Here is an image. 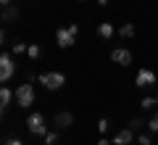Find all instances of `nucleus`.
Segmentation results:
<instances>
[{"mask_svg": "<svg viewBox=\"0 0 158 145\" xmlns=\"http://www.w3.org/2000/svg\"><path fill=\"white\" fill-rule=\"evenodd\" d=\"M118 37H124V40L135 37V27H132V24H121V27H118Z\"/></svg>", "mask_w": 158, "mask_h": 145, "instance_id": "13", "label": "nucleus"}, {"mask_svg": "<svg viewBox=\"0 0 158 145\" xmlns=\"http://www.w3.org/2000/svg\"><path fill=\"white\" fill-rule=\"evenodd\" d=\"M16 106L19 108H32L34 106V87L32 84H19L16 87Z\"/></svg>", "mask_w": 158, "mask_h": 145, "instance_id": "3", "label": "nucleus"}, {"mask_svg": "<svg viewBox=\"0 0 158 145\" xmlns=\"http://www.w3.org/2000/svg\"><path fill=\"white\" fill-rule=\"evenodd\" d=\"M135 82H137V87H153V84H156V71H150V69H140L137 77H135Z\"/></svg>", "mask_w": 158, "mask_h": 145, "instance_id": "6", "label": "nucleus"}, {"mask_svg": "<svg viewBox=\"0 0 158 145\" xmlns=\"http://www.w3.org/2000/svg\"><path fill=\"white\" fill-rule=\"evenodd\" d=\"M0 19H3V24H13V21L19 19V8L13 6V3H11V6H3V13H0Z\"/></svg>", "mask_w": 158, "mask_h": 145, "instance_id": "11", "label": "nucleus"}, {"mask_svg": "<svg viewBox=\"0 0 158 145\" xmlns=\"http://www.w3.org/2000/svg\"><path fill=\"white\" fill-rule=\"evenodd\" d=\"M98 3H100V8H103V6H108V0H98Z\"/></svg>", "mask_w": 158, "mask_h": 145, "instance_id": "24", "label": "nucleus"}, {"mask_svg": "<svg viewBox=\"0 0 158 145\" xmlns=\"http://www.w3.org/2000/svg\"><path fill=\"white\" fill-rule=\"evenodd\" d=\"M98 145H113V143H108V140H100V143H98Z\"/></svg>", "mask_w": 158, "mask_h": 145, "instance_id": "23", "label": "nucleus"}, {"mask_svg": "<svg viewBox=\"0 0 158 145\" xmlns=\"http://www.w3.org/2000/svg\"><path fill=\"white\" fill-rule=\"evenodd\" d=\"M13 100H16V92H13L11 87H6V84H3V87H0V108H8Z\"/></svg>", "mask_w": 158, "mask_h": 145, "instance_id": "10", "label": "nucleus"}, {"mask_svg": "<svg viewBox=\"0 0 158 145\" xmlns=\"http://www.w3.org/2000/svg\"><path fill=\"white\" fill-rule=\"evenodd\" d=\"M108 127H111V124H108V119H100V122H98V132H108Z\"/></svg>", "mask_w": 158, "mask_h": 145, "instance_id": "21", "label": "nucleus"}, {"mask_svg": "<svg viewBox=\"0 0 158 145\" xmlns=\"http://www.w3.org/2000/svg\"><path fill=\"white\" fill-rule=\"evenodd\" d=\"M137 143H140V145H153V137L148 132H140V134H137Z\"/></svg>", "mask_w": 158, "mask_h": 145, "instance_id": "19", "label": "nucleus"}, {"mask_svg": "<svg viewBox=\"0 0 158 145\" xmlns=\"http://www.w3.org/2000/svg\"><path fill=\"white\" fill-rule=\"evenodd\" d=\"M27 50H29L27 42H21V40H16V42H13V56H21V53H27Z\"/></svg>", "mask_w": 158, "mask_h": 145, "instance_id": "15", "label": "nucleus"}, {"mask_svg": "<svg viewBox=\"0 0 158 145\" xmlns=\"http://www.w3.org/2000/svg\"><path fill=\"white\" fill-rule=\"evenodd\" d=\"M142 127H145V122H142V119H132V122H129V129H132V132H137V134L142 132Z\"/></svg>", "mask_w": 158, "mask_h": 145, "instance_id": "16", "label": "nucleus"}, {"mask_svg": "<svg viewBox=\"0 0 158 145\" xmlns=\"http://www.w3.org/2000/svg\"><path fill=\"white\" fill-rule=\"evenodd\" d=\"M37 79L45 90H61L66 84V74H61V71H42Z\"/></svg>", "mask_w": 158, "mask_h": 145, "instance_id": "2", "label": "nucleus"}, {"mask_svg": "<svg viewBox=\"0 0 158 145\" xmlns=\"http://www.w3.org/2000/svg\"><path fill=\"white\" fill-rule=\"evenodd\" d=\"M53 124H56L58 129H69L74 124V113L71 111H58L56 116H53Z\"/></svg>", "mask_w": 158, "mask_h": 145, "instance_id": "7", "label": "nucleus"}, {"mask_svg": "<svg viewBox=\"0 0 158 145\" xmlns=\"http://www.w3.org/2000/svg\"><path fill=\"white\" fill-rule=\"evenodd\" d=\"M40 53H42V50H40V45H29V50H27V56L32 58V61H37V58H40Z\"/></svg>", "mask_w": 158, "mask_h": 145, "instance_id": "17", "label": "nucleus"}, {"mask_svg": "<svg viewBox=\"0 0 158 145\" xmlns=\"http://www.w3.org/2000/svg\"><path fill=\"white\" fill-rule=\"evenodd\" d=\"M142 111H148V108H153V106H158V98H142Z\"/></svg>", "mask_w": 158, "mask_h": 145, "instance_id": "18", "label": "nucleus"}, {"mask_svg": "<svg viewBox=\"0 0 158 145\" xmlns=\"http://www.w3.org/2000/svg\"><path fill=\"white\" fill-rule=\"evenodd\" d=\"M148 129H150V132H158V113H153V116H150V122H148Z\"/></svg>", "mask_w": 158, "mask_h": 145, "instance_id": "20", "label": "nucleus"}, {"mask_svg": "<svg viewBox=\"0 0 158 145\" xmlns=\"http://www.w3.org/2000/svg\"><path fill=\"white\" fill-rule=\"evenodd\" d=\"M111 61L118 63V66H129L132 63V53L127 50V48H116V50L111 53Z\"/></svg>", "mask_w": 158, "mask_h": 145, "instance_id": "8", "label": "nucleus"}, {"mask_svg": "<svg viewBox=\"0 0 158 145\" xmlns=\"http://www.w3.org/2000/svg\"><path fill=\"white\" fill-rule=\"evenodd\" d=\"M79 3H85V0H79Z\"/></svg>", "mask_w": 158, "mask_h": 145, "instance_id": "25", "label": "nucleus"}, {"mask_svg": "<svg viewBox=\"0 0 158 145\" xmlns=\"http://www.w3.org/2000/svg\"><path fill=\"white\" fill-rule=\"evenodd\" d=\"M27 129H29L32 134H40V137H45V134H48L45 116H42V113H29V119H27Z\"/></svg>", "mask_w": 158, "mask_h": 145, "instance_id": "5", "label": "nucleus"}, {"mask_svg": "<svg viewBox=\"0 0 158 145\" xmlns=\"http://www.w3.org/2000/svg\"><path fill=\"white\" fill-rule=\"evenodd\" d=\"M13 74H16V61L11 53H3L0 56V82H8Z\"/></svg>", "mask_w": 158, "mask_h": 145, "instance_id": "4", "label": "nucleus"}, {"mask_svg": "<svg viewBox=\"0 0 158 145\" xmlns=\"http://www.w3.org/2000/svg\"><path fill=\"white\" fill-rule=\"evenodd\" d=\"M132 140H135V132H132L129 127H124V129H118V132L113 134L111 143H113V145H129Z\"/></svg>", "mask_w": 158, "mask_h": 145, "instance_id": "9", "label": "nucleus"}, {"mask_svg": "<svg viewBox=\"0 0 158 145\" xmlns=\"http://www.w3.org/2000/svg\"><path fill=\"white\" fill-rule=\"evenodd\" d=\"M6 145H24V140H19V137H8Z\"/></svg>", "mask_w": 158, "mask_h": 145, "instance_id": "22", "label": "nucleus"}, {"mask_svg": "<svg viewBox=\"0 0 158 145\" xmlns=\"http://www.w3.org/2000/svg\"><path fill=\"white\" fill-rule=\"evenodd\" d=\"M113 34H118V29H113L111 21H103L100 27H98V37H100V40H111Z\"/></svg>", "mask_w": 158, "mask_h": 145, "instance_id": "12", "label": "nucleus"}, {"mask_svg": "<svg viewBox=\"0 0 158 145\" xmlns=\"http://www.w3.org/2000/svg\"><path fill=\"white\" fill-rule=\"evenodd\" d=\"M42 140H45V145H58V127L56 129H48V134Z\"/></svg>", "mask_w": 158, "mask_h": 145, "instance_id": "14", "label": "nucleus"}, {"mask_svg": "<svg viewBox=\"0 0 158 145\" xmlns=\"http://www.w3.org/2000/svg\"><path fill=\"white\" fill-rule=\"evenodd\" d=\"M77 37H79V24H69V27H58L56 29L58 48H71V45H77Z\"/></svg>", "mask_w": 158, "mask_h": 145, "instance_id": "1", "label": "nucleus"}]
</instances>
